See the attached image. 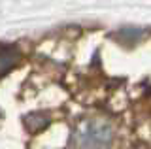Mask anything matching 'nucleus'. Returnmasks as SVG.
Here are the masks:
<instances>
[{
    "label": "nucleus",
    "mask_w": 151,
    "mask_h": 149,
    "mask_svg": "<svg viewBox=\"0 0 151 149\" xmlns=\"http://www.w3.org/2000/svg\"><path fill=\"white\" fill-rule=\"evenodd\" d=\"M113 130L108 123L91 121L79 132V149H110Z\"/></svg>",
    "instance_id": "nucleus-1"
},
{
    "label": "nucleus",
    "mask_w": 151,
    "mask_h": 149,
    "mask_svg": "<svg viewBox=\"0 0 151 149\" xmlns=\"http://www.w3.org/2000/svg\"><path fill=\"white\" fill-rule=\"evenodd\" d=\"M19 59H21V55H19L17 49H13V47H2L0 49V76L9 72L19 62Z\"/></svg>",
    "instance_id": "nucleus-2"
},
{
    "label": "nucleus",
    "mask_w": 151,
    "mask_h": 149,
    "mask_svg": "<svg viewBox=\"0 0 151 149\" xmlns=\"http://www.w3.org/2000/svg\"><path fill=\"white\" fill-rule=\"evenodd\" d=\"M25 125L30 132H38V130H44L49 125V117H47V113H40V111L28 113L25 117Z\"/></svg>",
    "instance_id": "nucleus-3"
},
{
    "label": "nucleus",
    "mask_w": 151,
    "mask_h": 149,
    "mask_svg": "<svg viewBox=\"0 0 151 149\" xmlns=\"http://www.w3.org/2000/svg\"><path fill=\"white\" fill-rule=\"evenodd\" d=\"M140 36H142L140 29H123V30H119V34H117V40L129 45V44H134Z\"/></svg>",
    "instance_id": "nucleus-4"
}]
</instances>
